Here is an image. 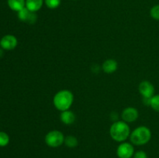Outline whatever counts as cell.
Wrapping results in <instances>:
<instances>
[{
    "label": "cell",
    "mask_w": 159,
    "mask_h": 158,
    "mask_svg": "<svg viewBox=\"0 0 159 158\" xmlns=\"http://www.w3.org/2000/svg\"><path fill=\"white\" fill-rule=\"evenodd\" d=\"M110 135L112 139L116 142H124L130 137V126L124 121H116L110 126Z\"/></svg>",
    "instance_id": "6da1fadb"
},
{
    "label": "cell",
    "mask_w": 159,
    "mask_h": 158,
    "mask_svg": "<svg viewBox=\"0 0 159 158\" xmlns=\"http://www.w3.org/2000/svg\"><path fill=\"white\" fill-rule=\"evenodd\" d=\"M74 102V94L69 90H61L57 91L53 99V104L61 112L68 110Z\"/></svg>",
    "instance_id": "7a4b0ae2"
},
{
    "label": "cell",
    "mask_w": 159,
    "mask_h": 158,
    "mask_svg": "<svg viewBox=\"0 0 159 158\" xmlns=\"http://www.w3.org/2000/svg\"><path fill=\"white\" fill-rule=\"evenodd\" d=\"M152 139V131L148 127L141 125L137 127L130 133V139L131 143L136 146H143L147 144Z\"/></svg>",
    "instance_id": "3957f363"
},
{
    "label": "cell",
    "mask_w": 159,
    "mask_h": 158,
    "mask_svg": "<svg viewBox=\"0 0 159 158\" xmlns=\"http://www.w3.org/2000/svg\"><path fill=\"white\" fill-rule=\"evenodd\" d=\"M65 136L59 130H52L48 133L45 136L44 141L47 145L52 148L61 147L65 142Z\"/></svg>",
    "instance_id": "277c9868"
},
{
    "label": "cell",
    "mask_w": 159,
    "mask_h": 158,
    "mask_svg": "<svg viewBox=\"0 0 159 158\" xmlns=\"http://www.w3.org/2000/svg\"><path fill=\"white\" fill-rule=\"evenodd\" d=\"M134 154V147L131 143L123 142L116 149V155L119 158H131Z\"/></svg>",
    "instance_id": "5b68a950"
},
{
    "label": "cell",
    "mask_w": 159,
    "mask_h": 158,
    "mask_svg": "<svg viewBox=\"0 0 159 158\" xmlns=\"http://www.w3.org/2000/svg\"><path fill=\"white\" fill-rule=\"evenodd\" d=\"M18 18L22 22H24L28 24H34L37 21V15L36 12H32L25 7L18 12Z\"/></svg>",
    "instance_id": "8992f818"
},
{
    "label": "cell",
    "mask_w": 159,
    "mask_h": 158,
    "mask_svg": "<svg viewBox=\"0 0 159 158\" xmlns=\"http://www.w3.org/2000/svg\"><path fill=\"white\" fill-rule=\"evenodd\" d=\"M139 92L143 98H148L150 99L152 96L155 95V88L154 87L153 84L148 81H143L140 83L139 87H138Z\"/></svg>",
    "instance_id": "52a82bcc"
},
{
    "label": "cell",
    "mask_w": 159,
    "mask_h": 158,
    "mask_svg": "<svg viewBox=\"0 0 159 158\" xmlns=\"http://www.w3.org/2000/svg\"><path fill=\"white\" fill-rule=\"evenodd\" d=\"M18 44V40L16 37L11 34H7L4 36L0 40V46L3 50H12L16 47Z\"/></svg>",
    "instance_id": "ba28073f"
},
{
    "label": "cell",
    "mask_w": 159,
    "mask_h": 158,
    "mask_svg": "<svg viewBox=\"0 0 159 158\" xmlns=\"http://www.w3.org/2000/svg\"><path fill=\"white\" fill-rule=\"evenodd\" d=\"M138 116H139V112H138V109L134 107H127V108H124L121 114L123 121L127 122V123L136 121Z\"/></svg>",
    "instance_id": "9c48e42d"
},
{
    "label": "cell",
    "mask_w": 159,
    "mask_h": 158,
    "mask_svg": "<svg viewBox=\"0 0 159 158\" xmlns=\"http://www.w3.org/2000/svg\"><path fill=\"white\" fill-rule=\"evenodd\" d=\"M102 71L107 74H113L117 70L118 64L114 59H107L102 65Z\"/></svg>",
    "instance_id": "30bf717a"
},
{
    "label": "cell",
    "mask_w": 159,
    "mask_h": 158,
    "mask_svg": "<svg viewBox=\"0 0 159 158\" xmlns=\"http://www.w3.org/2000/svg\"><path fill=\"white\" fill-rule=\"evenodd\" d=\"M60 119L65 125H71L75 121V115L69 109L61 112L60 115Z\"/></svg>",
    "instance_id": "8fae6325"
},
{
    "label": "cell",
    "mask_w": 159,
    "mask_h": 158,
    "mask_svg": "<svg viewBox=\"0 0 159 158\" xmlns=\"http://www.w3.org/2000/svg\"><path fill=\"white\" fill-rule=\"evenodd\" d=\"M44 0H26V7L29 10L37 12L43 6Z\"/></svg>",
    "instance_id": "7c38bea8"
},
{
    "label": "cell",
    "mask_w": 159,
    "mask_h": 158,
    "mask_svg": "<svg viewBox=\"0 0 159 158\" xmlns=\"http://www.w3.org/2000/svg\"><path fill=\"white\" fill-rule=\"evenodd\" d=\"M7 3L12 10L17 12L26 7V0H7Z\"/></svg>",
    "instance_id": "4fadbf2b"
},
{
    "label": "cell",
    "mask_w": 159,
    "mask_h": 158,
    "mask_svg": "<svg viewBox=\"0 0 159 158\" xmlns=\"http://www.w3.org/2000/svg\"><path fill=\"white\" fill-rule=\"evenodd\" d=\"M64 143L65 144L66 147H69V148H75L79 144V141H78V139L75 136L70 135V136H66L65 138V142H64Z\"/></svg>",
    "instance_id": "5bb4252c"
},
{
    "label": "cell",
    "mask_w": 159,
    "mask_h": 158,
    "mask_svg": "<svg viewBox=\"0 0 159 158\" xmlns=\"http://www.w3.org/2000/svg\"><path fill=\"white\" fill-rule=\"evenodd\" d=\"M150 106L155 112H159V94H155L151 98Z\"/></svg>",
    "instance_id": "9a60e30c"
},
{
    "label": "cell",
    "mask_w": 159,
    "mask_h": 158,
    "mask_svg": "<svg viewBox=\"0 0 159 158\" xmlns=\"http://www.w3.org/2000/svg\"><path fill=\"white\" fill-rule=\"evenodd\" d=\"M44 3L48 9H54L60 6L61 0H44Z\"/></svg>",
    "instance_id": "2e32d148"
},
{
    "label": "cell",
    "mask_w": 159,
    "mask_h": 158,
    "mask_svg": "<svg viewBox=\"0 0 159 158\" xmlns=\"http://www.w3.org/2000/svg\"><path fill=\"white\" fill-rule=\"evenodd\" d=\"M9 136L5 132H0V147H4L9 144Z\"/></svg>",
    "instance_id": "e0dca14e"
},
{
    "label": "cell",
    "mask_w": 159,
    "mask_h": 158,
    "mask_svg": "<svg viewBox=\"0 0 159 158\" xmlns=\"http://www.w3.org/2000/svg\"><path fill=\"white\" fill-rule=\"evenodd\" d=\"M150 15L154 20H159V4L152 6L150 10Z\"/></svg>",
    "instance_id": "ac0fdd59"
},
{
    "label": "cell",
    "mask_w": 159,
    "mask_h": 158,
    "mask_svg": "<svg viewBox=\"0 0 159 158\" xmlns=\"http://www.w3.org/2000/svg\"><path fill=\"white\" fill-rule=\"evenodd\" d=\"M133 158H148V154L143 150H138L134 153Z\"/></svg>",
    "instance_id": "d6986e66"
}]
</instances>
